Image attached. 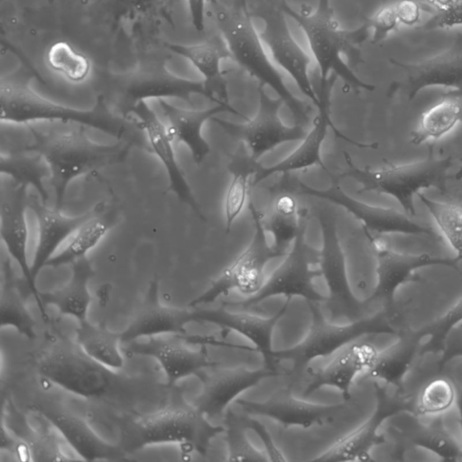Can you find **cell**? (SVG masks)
<instances>
[{
	"mask_svg": "<svg viewBox=\"0 0 462 462\" xmlns=\"http://www.w3.org/2000/svg\"><path fill=\"white\" fill-rule=\"evenodd\" d=\"M278 5L304 32L319 70V86L328 84L332 74L353 89L373 91L375 88L353 69L361 61L360 47L370 37L366 23L355 29L342 28L331 0H317L314 9L303 5L296 10L285 0H281Z\"/></svg>",
	"mask_w": 462,
	"mask_h": 462,
	"instance_id": "1",
	"label": "cell"
},
{
	"mask_svg": "<svg viewBox=\"0 0 462 462\" xmlns=\"http://www.w3.org/2000/svg\"><path fill=\"white\" fill-rule=\"evenodd\" d=\"M208 4L230 60L259 84L271 88L290 110L294 124L308 125L311 107L288 88L254 27L246 1L236 0L232 5H226L220 0H208Z\"/></svg>",
	"mask_w": 462,
	"mask_h": 462,
	"instance_id": "2",
	"label": "cell"
},
{
	"mask_svg": "<svg viewBox=\"0 0 462 462\" xmlns=\"http://www.w3.org/2000/svg\"><path fill=\"white\" fill-rule=\"evenodd\" d=\"M86 126L68 131L42 132L30 126L32 143L26 148L42 154L50 168L49 184L54 195V208L61 210L69 184L79 177L123 162L134 144L118 139L105 144L92 141Z\"/></svg>",
	"mask_w": 462,
	"mask_h": 462,
	"instance_id": "3",
	"label": "cell"
},
{
	"mask_svg": "<svg viewBox=\"0 0 462 462\" xmlns=\"http://www.w3.org/2000/svg\"><path fill=\"white\" fill-rule=\"evenodd\" d=\"M312 313L311 328L297 346L283 352H272L264 360L272 374L292 383L309 363L333 354L347 343L365 336L399 334L400 312L395 304L386 305L353 323L336 324L326 319L317 306L309 302Z\"/></svg>",
	"mask_w": 462,
	"mask_h": 462,
	"instance_id": "4",
	"label": "cell"
},
{
	"mask_svg": "<svg viewBox=\"0 0 462 462\" xmlns=\"http://www.w3.org/2000/svg\"><path fill=\"white\" fill-rule=\"evenodd\" d=\"M118 445L131 454L144 448L177 444L188 451L206 455L211 440L223 426L213 425L194 404L183 402L145 415L123 417Z\"/></svg>",
	"mask_w": 462,
	"mask_h": 462,
	"instance_id": "5",
	"label": "cell"
},
{
	"mask_svg": "<svg viewBox=\"0 0 462 462\" xmlns=\"http://www.w3.org/2000/svg\"><path fill=\"white\" fill-rule=\"evenodd\" d=\"M0 121L14 125L75 124L116 139H122L127 129V120L111 108L104 95H100L90 108H76L46 98L33 90L27 80L14 78L1 79Z\"/></svg>",
	"mask_w": 462,
	"mask_h": 462,
	"instance_id": "6",
	"label": "cell"
},
{
	"mask_svg": "<svg viewBox=\"0 0 462 462\" xmlns=\"http://www.w3.org/2000/svg\"><path fill=\"white\" fill-rule=\"evenodd\" d=\"M346 159L348 170L340 178H350L359 183L358 193L372 191L392 197L409 216L416 215L414 199L422 189L446 190L448 171L453 165L450 156H429L418 162L382 169L359 168L347 153Z\"/></svg>",
	"mask_w": 462,
	"mask_h": 462,
	"instance_id": "7",
	"label": "cell"
},
{
	"mask_svg": "<svg viewBox=\"0 0 462 462\" xmlns=\"http://www.w3.org/2000/svg\"><path fill=\"white\" fill-rule=\"evenodd\" d=\"M35 361L42 378L87 399L103 396L116 377V372L91 359L75 340L61 334L47 340Z\"/></svg>",
	"mask_w": 462,
	"mask_h": 462,
	"instance_id": "8",
	"label": "cell"
},
{
	"mask_svg": "<svg viewBox=\"0 0 462 462\" xmlns=\"http://www.w3.org/2000/svg\"><path fill=\"white\" fill-rule=\"evenodd\" d=\"M193 95H200L216 102L203 80L180 77L171 72L164 64L152 62L116 78L108 104L117 115L128 120L140 102L177 98L191 103Z\"/></svg>",
	"mask_w": 462,
	"mask_h": 462,
	"instance_id": "9",
	"label": "cell"
},
{
	"mask_svg": "<svg viewBox=\"0 0 462 462\" xmlns=\"http://www.w3.org/2000/svg\"><path fill=\"white\" fill-rule=\"evenodd\" d=\"M248 208L254 226L249 245L205 292L190 301L189 307L209 304L217 300L220 295L234 290L245 296L252 295L264 282L263 273L266 264L271 260L282 256L268 243L263 216L251 200Z\"/></svg>",
	"mask_w": 462,
	"mask_h": 462,
	"instance_id": "10",
	"label": "cell"
},
{
	"mask_svg": "<svg viewBox=\"0 0 462 462\" xmlns=\"http://www.w3.org/2000/svg\"><path fill=\"white\" fill-rule=\"evenodd\" d=\"M307 220L305 214L291 248L279 267L257 291L246 296L239 304L254 307L275 294L291 298L302 296L308 301L320 300L327 297L318 291L314 282L316 278L321 276L319 267H314L319 263V250L311 247L306 241Z\"/></svg>",
	"mask_w": 462,
	"mask_h": 462,
	"instance_id": "11",
	"label": "cell"
},
{
	"mask_svg": "<svg viewBox=\"0 0 462 462\" xmlns=\"http://www.w3.org/2000/svg\"><path fill=\"white\" fill-rule=\"evenodd\" d=\"M258 95L256 114L245 123L213 118L230 137L246 146L248 154L255 162L282 143L301 141L307 134L304 125L294 124L289 126L282 123L280 117V110L284 105L282 100L271 97L262 84L258 86Z\"/></svg>",
	"mask_w": 462,
	"mask_h": 462,
	"instance_id": "12",
	"label": "cell"
},
{
	"mask_svg": "<svg viewBox=\"0 0 462 462\" xmlns=\"http://www.w3.org/2000/svg\"><path fill=\"white\" fill-rule=\"evenodd\" d=\"M299 189L304 195L319 198L345 208L365 229L367 237H380L383 235L400 234L435 236L434 228L418 222L404 212L393 208L370 205L347 194L336 179L324 189H316L299 181Z\"/></svg>",
	"mask_w": 462,
	"mask_h": 462,
	"instance_id": "13",
	"label": "cell"
},
{
	"mask_svg": "<svg viewBox=\"0 0 462 462\" xmlns=\"http://www.w3.org/2000/svg\"><path fill=\"white\" fill-rule=\"evenodd\" d=\"M28 189L30 188L26 185L8 177H1L0 236L7 253L20 268L42 319L46 320V308L41 300V291L38 290L36 281L32 276L27 254L29 229L26 212L29 208L30 196Z\"/></svg>",
	"mask_w": 462,
	"mask_h": 462,
	"instance_id": "14",
	"label": "cell"
},
{
	"mask_svg": "<svg viewBox=\"0 0 462 462\" xmlns=\"http://www.w3.org/2000/svg\"><path fill=\"white\" fill-rule=\"evenodd\" d=\"M252 14L263 23L259 33L273 61L293 79L301 93L317 107L319 97L309 76L312 56L293 37L284 12L277 5L259 9Z\"/></svg>",
	"mask_w": 462,
	"mask_h": 462,
	"instance_id": "15",
	"label": "cell"
},
{
	"mask_svg": "<svg viewBox=\"0 0 462 462\" xmlns=\"http://www.w3.org/2000/svg\"><path fill=\"white\" fill-rule=\"evenodd\" d=\"M383 383L375 384L376 407L373 415L357 430L340 439L321 460H370L372 449L384 445V435L379 433L382 424L389 418L410 412L409 395L401 388Z\"/></svg>",
	"mask_w": 462,
	"mask_h": 462,
	"instance_id": "16",
	"label": "cell"
},
{
	"mask_svg": "<svg viewBox=\"0 0 462 462\" xmlns=\"http://www.w3.org/2000/svg\"><path fill=\"white\" fill-rule=\"evenodd\" d=\"M366 337L369 336L356 338L329 355L328 363L319 371H313L308 365L294 388L309 394L320 386L331 385L340 390L346 400L350 399L352 383L357 375H365L379 351L365 340Z\"/></svg>",
	"mask_w": 462,
	"mask_h": 462,
	"instance_id": "17",
	"label": "cell"
},
{
	"mask_svg": "<svg viewBox=\"0 0 462 462\" xmlns=\"http://www.w3.org/2000/svg\"><path fill=\"white\" fill-rule=\"evenodd\" d=\"M31 409L57 430L79 459L115 461L125 458L126 453L118 444L102 439L78 414L51 402H35Z\"/></svg>",
	"mask_w": 462,
	"mask_h": 462,
	"instance_id": "18",
	"label": "cell"
},
{
	"mask_svg": "<svg viewBox=\"0 0 462 462\" xmlns=\"http://www.w3.org/2000/svg\"><path fill=\"white\" fill-rule=\"evenodd\" d=\"M337 77L332 75L328 83L319 86L317 92L319 97L318 114L314 119L313 126L301 140L300 144L283 160L269 167H260L252 180V186H256L268 177L277 173H288L319 166L326 171L321 158V149L324 140L330 127L334 133L359 147H374V144H364L355 142L339 133L334 126L330 118V95Z\"/></svg>",
	"mask_w": 462,
	"mask_h": 462,
	"instance_id": "19",
	"label": "cell"
},
{
	"mask_svg": "<svg viewBox=\"0 0 462 462\" xmlns=\"http://www.w3.org/2000/svg\"><path fill=\"white\" fill-rule=\"evenodd\" d=\"M189 342L187 335L162 334L127 344L130 352L155 359L164 372L167 383L171 386L185 377L198 375L213 363L205 345L194 349L189 346Z\"/></svg>",
	"mask_w": 462,
	"mask_h": 462,
	"instance_id": "20",
	"label": "cell"
},
{
	"mask_svg": "<svg viewBox=\"0 0 462 462\" xmlns=\"http://www.w3.org/2000/svg\"><path fill=\"white\" fill-rule=\"evenodd\" d=\"M391 62L401 71L393 89L404 94L409 100L429 88H450L462 96V42L430 58L416 61Z\"/></svg>",
	"mask_w": 462,
	"mask_h": 462,
	"instance_id": "21",
	"label": "cell"
},
{
	"mask_svg": "<svg viewBox=\"0 0 462 462\" xmlns=\"http://www.w3.org/2000/svg\"><path fill=\"white\" fill-rule=\"evenodd\" d=\"M407 416L389 429V436L383 434L394 460H402L410 447L427 449L444 461L462 460V448L446 428L443 415L430 417L428 422L409 412Z\"/></svg>",
	"mask_w": 462,
	"mask_h": 462,
	"instance_id": "22",
	"label": "cell"
},
{
	"mask_svg": "<svg viewBox=\"0 0 462 462\" xmlns=\"http://www.w3.org/2000/svg\"><path fill=\"white\" fill-rule=\"evenodd\" d=\"M134 125L145 134L148 147L152 153L162 165L168 178V191L189 206L200 218L204 219L199 205L180 168L173 141L170 138L165 124L148 105L147 101L140 102L132 111Z\"/></svg>",
	"mask_w": 462,
	"mask_h": 462,
	"instance_id": "23",
	"label": "cell"
},
{
	"mask_svg": "<svg viewBox=\"0 0 462 462\" xmlns=\"http://www.w3.org/2000/svg\"><path fill=\"white\" fill-rule=\"evenodd\" d=\"M182 309L163 304L160 299L159 280L152 279L137 312L120 332L121 342L127 344L162 334L187 335L186 327L199 322L196 309Z\"/></svg>",
	"mask_w": 462,
	"mask_h": 462,
	"instance_id": "24",
	"label": "cell"
},
{
	"mask_svg": "<svg viewBox=\"0 0 462 462\" xmlns=\"http://www.w3.org/2000/svg\"><path fill=\"white\" fill-rule=\"evenodd\" d=\"M273 375L265 365L259 370L245 367H225L213 362L198 374L202 390L194 405L208 419L223 417L229 404L246 389L255 385L261 379Z\"/></svg>",
	"mask_w": 462,
	"mask_h": 462,
	"instance_id": "25",
	"label": "cell"
},
{
	"mask_svg": "<svg viewBox=\"0 0 462 462\" xmlns=\"http://www.w3.org/2000/svg\"><path fill=\"white\" fill-rule=\"evenodd\" d=\"M376 261L377 282L371 296L381 301L394 302L396 290L411 281L417 270L430 266L457 269L455 258L434 256L426 253L407 254L389 248L380 237H368Z\"/></svg>",
	"mask_w": 462,
	"mask_h": 462,
	"instance_id": "26",
	"label": "cell"
},
{
	"mask_svg": "<svg viewBox=\"0 0 462 462\" xmlns=\"http://www.w3.org/2000/svg\"><path fill=\"white\" fill-rule=\"evenodd\" d=\"M292 387L282 380L281 386L265 401L254 402L236 400L244 412L276 420L285 426L309 428L315 424L331 422L344 409L343 402L337 405H319L292 395Z\"/></svg>",
	"mask_w": 462,
	"mask_h": 462,
	"instance_id": "27",
	"label": "cell"
},
{
	"mask_svg": "<svg viewBox=\"0 0 462 462\" xmlns=\"http://www.w3.org/2000/svg\"><path fill=\"white\" fill-rule=\"evenodd\" d=\"M157 101L166 121L170 138L173 143H182L187 147L196 165H200L210 152V146L202 134L207 121L225 112L247 119L229 103L217 104L204 109H187L173 106L166 99Z\"/></svg>",
	"mask_w": 462,
	"mask_h": 462,
	"instance_id": "28",
	"label": "cell"
},
{
	"mask_svg": "<svg viewBox=\"0 0 462 462\" xmlns=\"http://www.w3.org/2000/svg\"><path fill=\"white\" fill-rule=\"evenodd\" d=\"M29 208L37 222V240L31 263L32 278L36 281L49 260L63 246L74 231L92 214L93 208L78 216H66L50 208L38 195L30 194Z\"/></svg>",
	"mask_w": 462,
	"mask_h": 462,
	"instance_id": "29",
	"label": "cell"
},
{
	"mask_svg": "<svg viewBox=\"0 0 462 462\" xmlns=\"http://www.w3.org/2000/svg\"><path fill=\"white\" fill-rule=\"evenodd\" d=\"M288 301L282 306L280 312L273 317H262L244 305V310H230L228 304L220 303L216 307L201 305L196 309L199 322H211L228 331L242 334L256 346V349L266 360L271 353V335L275 322L285 312Z\"/></svg>",
	"mask_w": 462,
	"mask_h": 462,
	"instance_id": "30",
	"label": "cell"
},
{
	"mask_svg": "<svg viewBox=\"0 0 462 462\" xmlns=\"http://www.w3.org/2000/svg\"><path fill=\"white\" fill-rule=\"evenodd\" d=\"M165 46L197 69L217 104L229 103L221 64L224 60L230 59V53L221 35L199 43H167Z\"/></svg>",
	"mask_w": 462,
	"mask_h": 462,
	"instance_id": "31",
	"label": "cell"
},
{
	"mask_svg": "<svg viewBox=\"0 0 462 462\" xmlns=\"http://www.w3.org/2000/svg\"><path fill=\"white\" fill-rule=\"evenodd\" d=\"M421 341L419 330L400 332L393 345L378 351L365 375L375 380V383L401 388L404 377L420 357Z\"/></svg>",
	"mask_w": 462,
	"mask_h": 462,
	"instance_id": "32",
	"label": "cell"
},
{
	"mask_svg": "<svg viewBox=\"0 0 462 462\" xmlns=\"http://www.w3.org/2000/svg\"><path fill=\"white\" fill-rule=\"evenodd\" d=\"M116 213L101 201L92 214L74 231L63 246L49 260L46 267L71 264L86 257L104 239L116 223Z\"/></svg>",
	"mask_w": 462,
	"mask_h": 462,
	"instance_id": "33",
	"label": "cell"
},
{
	"mask_svg": "<svg viewBox=\"0 0 462 462\" xmlns=\"http://www.w3.org/2000/svg\"><path fill=\"white\" fill-rule=\"evenodd\" d=\"M69 281L60 288L40 292L41 300L46 308L51 305L60 314L74 318L77 322L88 319L91 303L88 284L94 275V269L88 258L83 257L71 264Z\"/></svg>",
	"mask_w": 462,
	"mask_h": 462,
	"instance_id": "34",
	"label": "cell"
},
{
	"mask_svg": "<svg viewBox=\"0 0 462 462\" xmlns=\"http://www.w3.org/2000/svg\"><path fill=\"white\" fill-rule=\"evenodd\" d=\"M28 448L32 461H69V457L61 447L56 430L50 427L35 429L12 404L3 407L2 422Z\"/></svg>",
	"mask_w": 462,
	"mask_h": 462,
	"instance_id": "35",
	"label": "cell"
},
{
	"mask_svg": "<svg viewBox=\"0 0 462 462\" xmlns=\"http://www.w3.org/2000/svg\"><path fill=\"white\" fill-rule=\"evenodd\" d=\"M318 221L322 237L319 267L321 277L328 285V296L354 297L348 285L345 255L335 219L324 210H320L318 213Z\"/></svg>",
	"mask_w": 462,
	"mask_h": 462,
	"instance_id": "36",
	"label": "cell"
},
{
	"mask_svg": "<svg viewBox=\"0 0 462 462\" xmlns=\"http://www.w3.org/2000/svg\"><path fill=\"white\" fill-rule=\"evenodd\" d=\"M2 176L32 188L43 203L48 202L47 183L51 176L49 165L40 152L26 147L2 152L0 155Z\"/></svg>",
	"mask_w": 462,
	"mask_h": 462,
	"instance_id": "37",
	"label": "cell"
},
{
	"mask_svg": "<svg viewBox=\"0 0 462 462\" xmlns=\"http://www.w3.org/2000/svg\"><path fill=\"white\" fill-rule=\"evenodd\" d=\"M306 212L299 208L298 200L290 192H282L273 199L263 225L273 239V247L282 256L295 240Z\"/></svg>",
	"mask_w": 462,
	"mask_h": 462,
	"instance_id": "38",
	"label": "cell"
},
{
	"mask_svg": "<svg viewBox=\"0 0 462 462\" xmlns=\"http://www.w3.org/2000/svg\"><path fill=\"white\" fill-rule=\"evenodd\" d=\"M21 282L13 271L9 259L5 261L2 270L0 292L1 328L15 329L28 339L35 337V321L26 305Z\"/></svg>",
	"mask_w": 462,
	"mask_h": 462,
	"instance_id": "39",
	"label": "cell"
},
{
	"mask_svg": "<svg viewBox=\"0 0 462 462\" xmlns=\"http://www.w3.org/2000/svg\"><path fill=\"white\" fill-rule=\"evenodd\" d=\"M75 341L88 356L107 369L117 372L123 368L125 360L119 349L122 343L120 332L86 319L78 322Z\"/></svg>",
	"mask_w": 462,
	"mask_h": 462,
	"instance_id": "40",
	"label": "cell"
},
{
	"mask_svg": "<svg viewBox=\"0 0 462 462\" xmlns=\"http://www.w3.org/2000/svg\"><path fill=\"white\" fill-rule=\"evenodd\" d=\"M460 124H462V96L457 94L448 96L421 115L410 141L419 145L428 141L439 140Z\"/></svg>",
	"mask_w": 462,
	"mask_h": 462,
	"instance_id": "41",
	"label": "cell"
},
{
	"mask_svg": "<svg viewBox=\"0 0 462 462\" xmlns=\"http://www.w3.org/2000/svg\"><path fill=\"white\" fill-rule=\"evenodd\" d=\"M409 397V413L420 418L443 415L456 402L457 383L440 373L428 379Z\"/></svg>",
	"mask_w": 462,
	"mask_h": 462,
	"instance_id": "42",
	"label": "cell"
},
{
	"mask_svg": "<svg viewBox=\"0 0 462 462\" xmlns=\"http://www.w3.org/2000/svg\"><path fill=\"white\" fill-rule=\"evenodd\" d=\"M260 167L250 155H236L231 161L228 168L232 177L224 199L225 226L227 232L246 205L252 186L250 180L254 179Z\"/></svg>",
	"mask_w": 462,
	"mask_h": 462,
	"instance_id": "43",
	"label": "cell"
},
{
	"mask_svg": "<svg viewBox=\"0 0 462 462\" xmlns=\"http://www.w3.org/2000/svg\"><path fill=\"white\" fill-rule=\"evenodd\" d=\"M45 59L51 71L73 84L86 81L91 73L90 60L66 41L51 44Z\"/></svg>",
	"mask_w": 462,
	"mask_h": 462,
	"instance_id": "44",
	"label": "cell"
},
{
	"mask_svg": "<svg viewBox=\"0 0 462 462\" xmlns=\"http://www.w3.org/2000/svg\"><path fill=\"white\" fill-rule=\"evenodd\" d=\"M417 197L434 219L459 263L462 261V203L439 201L420 192Z\"/></svg>",
	"mask_w": 462,
	"mask_h": 462,
	"instance_id": "45",
	"label": "cell"
},
{
	"mask_svg": "<svg viewBox=\"0 0 462 462\" xmlns=\"http://www.w3.org/2000/svg\"><path fill=\"white\" fill-rule=\"evenodd\" d=\"M223 432L229 449L230 460H263V455L254 448L248 441L245 430L249 429L246 422V416L234 414L226 410L222 417Z\"/></svg>",
	"mask_w": 462,
	"mask_h": 462,
	"instance_id": "46",
	"label": "cell"
},
{
	"mask_svg": "<svg viewBox=\"0 0 462 462\" xmlns=\"http://www.w3.org/2000/svg\"><path fill=\"white\" fill-rule=\"evenodd\" d=\"M461 323L462 297L443 315L419 330L422 339L428 338L425 343L421 344L420 357L427 354H434L438 356L443 348L448 335Z\"/></svg>",
	"mask_w": 462,
	"mask_h": 462,
	"instance_id": "47",
	"label": "cell"
},
{
	"mask_svg": "<svg viewBox=\"0 0 462 462\" xmlns=\"http://www.w3.org/2000/svg\"><path fill=\"white\" fill-rule=\"evenodd\" d=\"M431 15L424 30H448L462 26V0H426Z\"/></svg>",
	"mask_w": 462,
	"mask_h": 462,
	"instance_id": "48",
	"label": "cell"
},
{
	"mask_svg": "<svg viewBox=\"0 0 462 462\" xmlns=\"http://www.w3.org/2000/svg\"><path fill=\"white\" fill-rule=\"evenodd\" d=\"M370 42L377 44L386 40L402 25L393 1L381 6L366 22Z\"/></svg>",
	"mask_w": 462,
	"mask_h": 462,
	"instance_id": "49",
	"label": "cell"
},
{
	"mask_svg": "<svg viewBox=\"0 0 462 462\" xmlns=\"http://www.w3.org/2000/svg\"><path fill=\"white\" fill-rule=\"evenodd\" d=\"M462 356V330L453 328L446 337L443 348L437 360V369L442 373L445 365L455 357Z\"/></svg>",
	"mask_w": 462,
	"mask_h": 462,
	"instance_id": "50",
	"label": "cell"
},
{
	"mask_svg": "<svg viewBox=\"0 0 462 462\" xmlns=\"http://www.w3.org/2000/svg\"><path fill=\"white\" fill-rule=\"evenodd\" d=\"M402 26L411 27L421 22L422 7L417 0H393Z\"/></svg>",
	"mask_w": 462,
	"mask_h": 462,
	"instance_id": "51",
	"label": "cell"
},
{
	"mask_svg": "<svg viewBox=\"0 0 462 462\" xmlns=\"http://www.w3.org/2000/svg\"><path fill=\"white\" fill-rule=\"evenodd\" d=\"M192 26L202 32L205 25V12L208 0H186Z\"/></svg>",
	"mask_w": 462,
	"mask_h": 462,
	"instance_id": "52",
	"label": "cell"
},
{
	"mask_svg": "<svg viewBox=\"0 0 462 462\" xmlns=\"http://www.w3.org/2000/svg\"><path fill=\"white\" fill-rule=\"evenodd\" d=\"M455 405L458 413V423L462 430V387L457 384V397Z\"/></svg>",
	"mask_w": 462,
	"mask_h": 462,
	"instance_id": "53",
	"label": "cell"
},
{
	"mask_svg": "<svg viewBox=\"0 0 462 462\" xmlns=\"http://www.w3.org/2000/svg\"><path fill=\"white\" fill-rule=\"evenodd\" d=\"M457 328H458L459 329H461V330H462V323H461V324H459V325L457 326Z\"/></svg>",
	"mask_w": 462,
	"mask_h": 462,
	"instance_id": "54",
	"label": "cell"
}]
</instances>
